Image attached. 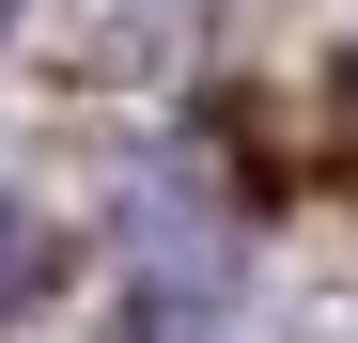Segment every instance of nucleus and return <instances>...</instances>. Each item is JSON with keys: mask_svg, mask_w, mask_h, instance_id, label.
<instances>
[{"mask_svg": "<svg viewBox=\"0 0 358 343\" xmlns=\"http://www.w3.org/2000/svg\"><path fill=\"white\" fill-rule=\"evenodd\" d=\"M0 31H16V0H0Z\"/></svg>", "mask_w": 358, "mask_h": 343, "instance_id": "obj_3", "label": "nucleus"}, {"mask_svg": "<svg viewBox=\"0 0 358 343\" xmlns=\"http://www.w3.org/2000/svg\"><path fill=\"white\" fill-rule=\"evenodd\" d=\"M343 141H358V63H343Z\"/></svg>", "mask_w": 358, "mask_h": 343, "instance_id": "obj_2", "label": "nucleus"}, {"mask_svg": "<svg viewBox=\"0 0 358 343\" xmlns=\"http://www.w3.org/2000/svg\"><path fill=\"white\" fill-rule=\"evenodd\" d=\"M47 281H63V234H47V218H31L16 188H0V312H31Z\"/></svg>", "mask_w": 358, "mask_h": 343, "instance_id": "obj_1", "label": "nucleus"}]
</instances>
